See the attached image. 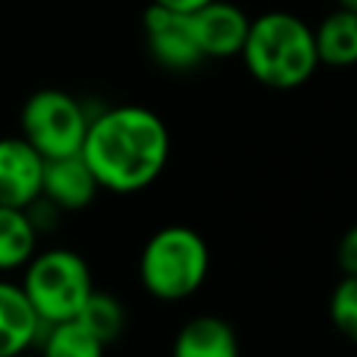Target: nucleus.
<instances>
[{"label": "nucleus", "mask_w": 357, "mask_h": 357, "mask_svg": "<svg viewBox=\"0 0 357 357\" xmlns=\"http://www.w3.org/2000/svg\"><path fill=\"white\" fill-rule=\"evenodd\" d=\"M81 156L100 190L128 195L162 176L170 134L165 120L145 106H112L89 120Z\"/></svg>", "instance_id": "obj_1"}, {"label": "nucleus", "mask_w": 357, "mask_h": 357, "mask_svg": "<svg viewBox=\"0 0 357 357\" xmlns=\"http://www.w3.org/2000/svg\"><path fill=\"white\" fill-rule=\"evenodd\" d=\"M243 64L251 78L268 89H296L318 67L312 28L290 11H265L251 20Z\"/></svg>", "instance_id": "obj_2"}, {"label": "nucleus", "mask_w": 357, "mask_h": 357, "mask_svg": "<svg viewBox=\"0 0 357 357\" xmlns=\"http://www.w3.org/2000/svg\"><path fill=\"white\" fill-rule=\"evenodd\" d=\"M209 273V245L206 240L184 226L170 223L148 237L139 254V282L148 296L159 301L190 298Z\"/></svg>", "instance_id": "obj_3"}, {"label": "nucleus", "mask_w": 357, "mask_h": 357, "mask_svg": "<svg viewBox=\"0 0 357 357\" xmlns=\"http://www.w3.org/2000/svg\"><path fill=\"white\" fill-rule=\"evenodd\" d=\"M22 290L42 326H50L78 318L95 284L84 257L70 248H47L25 265Z\"/></svg>", "instance_id": "obj_4"}, {"label": "nucleus", "mask_w": 357, "mask_h": 357, "mask_svg": "<svg viewBox=\"0 0 357 357\" xmlns=\"http://www.w3.org/2000/svg\"><path fill=\"white\" fill-rule=\"evenodd\" d=\"M89 120L86 109L70 92L36 89L20 109V137L42 159H61L81 153Z\"/></svg>", "instance_id": "obj_5"}, {"label": "nucleus", "mask_w": 357, "mask_h": 357, "mask_svg": "<svg viewBox=\"0 0 357 357\" xmlns=\"http://www.w3.org/2000/svg\"><path fill=\"white\" fill-rule=\"evenodd\" d=\"M142 33H145L151 59L162 64L165 70L184 73L204 61V53L192 33L190 14L170 11V8L151 3L142 14Z\"/></svg>", "instance_id": "obj_6"}, {"label": "nucleus", "mask_w": 357, "mask_h": 357, "mask_svg": "<svg viewBox=\"0 0 357 357\" xmlns=\"http://www.w3.org/2000/svg\"><path fill=\"white\" fill-rule=\"evenodd\" d=\"M195 42L204 59H231L243 53L251 17L229 0H212L190 14Z\"/></svg>", "instance_id": "obj_7"}, {"label": "nucleus", "mask_w": 357, "mask_h": 357, "mask_svg": "<svg viewBox=\"0 0 357 357\" xmlns=\"http://www.w3.org/2000/svg\"><path fill=\"white\" fill-rule=\"evenodd\" d=\"M42 176L45 159L22 137L0 139V206L28 209L42 198Z\"/></svg>", "instance_id": "obj_8"}, {"label": "nucleus", "mask_w": 357, "mask_h": 357, "mask_svg": "<svg viewBox=\"0 0 357 357\" xmlns=\"http://www.w3.org/2000/svg\"><path fill=\"white\" fill-rule=\"evenodd\" d=\"M98 190L100 187L81 153L61 156V159H45L42 198L53 204L59 212H78L89 206Z\"/></svg>", "instance_id": "obj_9"}, {"label": "nucleus", "mask_w": 357, "mask_h": 357, "mask_svg": "<svg viewBox=\"0 0 357 357\" xmlns=\"http://www.w3.org/2000/svg\"><path fill=\"white\" fill-rule=\"evenodd\" d=\"M42 321L36 318L22 284L0 279V357L25 354L39 343Z\"/></svg>", "instance_id": "obj_10"}, {"label": "nucleus", "mask_w": 357, "mask_h": 357, "mask_svg": "<svg viewBox=\"0 0 357 357\" xmlns=\"http://www.w3.org/2000/svg\"><path fill=\"white\" fill-rule=\"evenodd\" d=\"M240 343L229 321L218 315L190 318L173 340L170 357H237Z\"/></svg>", "instance_id": "obj_11"}, {"label": "nucleus", "mask_w": 357, "mask_h": 357, "mask_svg": "<svg viewBox=\"0 0 357 357\" xmlns=\"http://www.w3.org/2000/svg\"><path fill=\"white\" fill-rule=\"evenodd\" d=\"M315 33L318 64L326 67H354L357 64V14L346 8H335L326 14Z\"/></svg>", "instance_id": "obj_12"}, {"label": "nucleus", "mask_w": 357, "mask_h": 357, "mask_svg": "<svg viewBox=\"0 0 357 357\" xmlns=\"http://www.w3.org/2000/svg\"><path fill=\"white\" fill-rule=\"evenodd\" d=\"M39 231L28 209L0 206V273L25 268L36 254Z\"/></svg>", "instance_id": "obj_13"}, {"label": "nucleus", "mask_w": 357, "mask_h": 357, "mask_svg": "<svg viewBox=\"0 0 357 357\" xmlns=\"http://www.w3.org/2000/svg\"><path fill=\"white\" fill-rule=\"evenodd\" d=\"M42 357H103L106 343H100L78 318L50 324L39 335Z\"/></svg>", "instance_id": "obj_14"}, {"label": "nucleus", "mask_w": 357, "mask_h": 357, "mask_svg": "<svg viewBox=\"0 0 357 357\" xmlns=\"http://www.w3.org/2000/svg\"><path fill=\"white\" fill-rule=\"evenodd\" d=\"M78 321L100 340V343H114L123 329H126V310L120 304V298H114L112 293L103 290H92V296L86 298L84 310L78 312Z\"/></svg>", "instance_id": "obj_15"}, {"label": "nucleus", "mask_w": 357, "mask_h": 357, "mask_svg": "<svg viewBox=\"0 0 357 357\" xmlns=\"http://www.w3.org/2000/svg\"><path fill=\"white\" fill-rule=\"evenodd\" d=\"M329 318L335 324V329L357 343V276H343L329 298Z\"/></svg>", "instance_id": "obj_16"}, {"label": "nucleus", "mask_w": 357, "mask_h": 357, "mask_svg": "<svg viewBox=\"0 0 357 357\" xmlns=\"http://www.w3.org/2000/svg\"><path fill=\"white\" fill-rule=\"evenodd\" d=\"M337 268L343 276H357V223L346 229L337 243Z\"/></svg>", "instance_id": "obj_17"}, {"label": "nucleus", "mask_w": 357, "mask_h": 357, "mask_svg": "<svg viewBox=\"0 0 357 357\" xmlns=\"http://www.w3.org/2000/svg\"><path fill=\"white\" fill-rule=\"evenodd\" d=\"M153 6H162V8H170V11H181V14H192L198 11L201 6L212 3V0H151Z\"/></svg>", "instance_id": "obj_18"}, {"label": "nucleus", "mask_w": 357, "mask_h": 357, "mask_svg": "<svg viewBox=\"0 0 357 357\" xmlns=\"http://www.w3.org/2000/svg\"><path fill=\"white\" fill-rule=\"evenodd\" d=\"M337 8H346V11L357 14V0H337Z\"/></svg>", "instance_id": "obj_19"}, {"label": "nucleus", "mask_w": 357, "mask_h": 357, "mask_svg": "<svg viewBox=\"0 0 357 357\" xmlns=\"http://www.w3.org/2000/svg\"><path fill=\"white\" fill-rule=\"evenodd\" d=\"M17 357H31V354H28V351H25V354H17Z\"/></svg>", "instance_id": "obj_20"}]
</instances>
